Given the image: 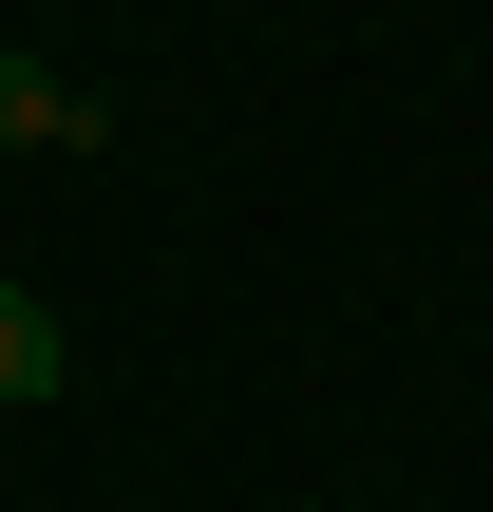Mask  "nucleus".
I'll list each match as a JSON object with an SVG mask.
<instances>
[{
  "label": "nucleus",
  "mask_w": 493,
  "mask_h": 512,
  "mask_svg": "<svg viewBox=\"0 0 493 512\" xmlns=\"http://www.w3.org/2000/svg\"><path fill=\"white\" fill-rule=\"evenodd\" d=\"M0 133H38V152H95V95H76V76H38V57H0Z\"/></svg>",
  "instance_id": "obj_1"
},
{
  "label": "nucleus",
  "mask_w": 493,
  "mask_h": 512,
  "mask_svg": "<svg viewBox=\"0 0 493 512\" xmlns=\"http://www.w3.org/2000/svg\"><path fill=\"white\" fill-rule=\"evenodd\" d=\"M57 380H76V342H57V304H19V285H0V399H57Z\"/></svg>",
  "instance_id": "obj_2"
}]
</instances>
